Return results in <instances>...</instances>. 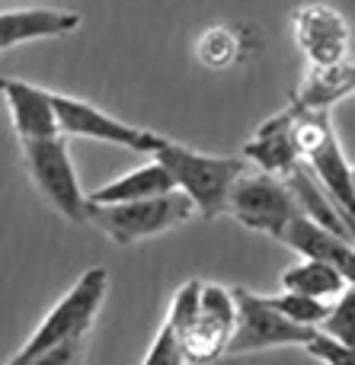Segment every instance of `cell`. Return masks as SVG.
Listing matches in <instances>:
<instances>
[{"instance_id":"603a6c76","label":"cell","mask_w":355,"mask_h":365,"mask_svg":"<svg viewBox=\"0 0 355 365\" xmlns=\"http://www.w3.org/2000/svg\"><path fill=\"white\" fill-rule=\"evenodd\" d=\"M343 218H346V227H349V237H352V244H355V218H352V215H346V212H343Z\"/></svg>"},{"instance_id":"8fae6325","label":"cell","mask_w":355,"mask_h":365,"mask_svg":"<svg viewBox=\"0 0 355 365\" xmlns=\"http://www.w3.org/2000/svg\"><path fill=\"white\" fill-rule=\"evenodd\" d=\"M0 96L6 103V113H10L13 132H16L19 141L61 135V122H58L55 93L51 90L16 81V77H0Z\"/></svg>"},{"instance_id":"4fadbf2b","label":"cell","mask_w":355,"mask_h":365,"mask_svg":"<svg viewBox=\"0 0 355 365\" xmlns=\"http://www.w3.org/2000/svg\"><path fill=\"white\" fill-rule=\"evenodd\" d=\"M282 244L298 250L301 257L324 259V263L337 266V269L355 285V244L349 237L327 231L324 225L311 221L307 215H298V218L288 225V231L282 234Z\"/></svg>"},{"instance_id":"3957f363","label":"cell","mask_w":355,"mask_h":365,"mask_svg":"<svg viewBox=\"0 0 355 365\" xmlns=\"http://www.w3.org/2000/svg\"><path fill=\"white\" fill-rule=\"evenodd\" d=\"M196 205L186 192H166L157 199H141V202H122V205H90L87 225L100 227L109 240L128 247L138 240L157 237L164 231L186 225L192 218Z\"/></svg>"},{"instance_id":"7402d4cb","label":"cell","mask_w":355,"mask_h":365,"mask_svg":"<svg viewBox=\"0 0 355 365\" xmlns=\"http://www.w3.org/2000/svg\"><path fill=\"white\" fill-rule=\"evenodd\" d=\"M80 362H83V340H74L58 349H48L45 356H38V359H32L26 365H80Z\"/></svg>"},{"instance_id":"5bb4252c","label":"cell","mask_w":355,"mask_h":365,"mask_svg":"<svg viewBox=\"0 0 355 365\" xmlns=\"http://www.w3.org/2000/svg\"><path fill=\"white\" fill-rule=\"evenodd\" d=\"M80 26V16L55 6H23V10H0V51L13 45L38 42V38L68 36Z\"/></svg>"},{"instance_id":"9c48e42d","label":"cell","mask_w":355,"mask_h":365,"mask_svg":"<svg viewBox=\"0 0 355 365\" xmlns=\"http://www.w3.org/2000/svg\"><path fill=\"white\" fill-rule=\"evenodd\" d=\"M292 36L311 64H337L349 58L352 29L330 4H304L292 16Z\"/></svg>"},{"instance_id":"e0dca14e","label":"cell","mask_w":355,"mask_h":365,"mask_svg":"<svg viewBox=\"0 0 355 365\" xmlns=\"http://www.w3.org/2000/svg\"><path fill=\"white\" fill-rule=\"evenodd\" d=\"M240 51H243L240 36H237L234 29H228V26H211L196 42V58L208 71H224V68H231V64H237Z\"/></svg>"},{"instance_id":"7a4b0ae2","label":"cell","mask_w":355,"mask_h":365,"mask_svg":"<svg viewBox=\"0 0 355 365\" xmlns=\"http://www.w3.org/2000/svg\"><path fill=\"white\" fill-rule=\"evenodd\" d=\"M176 180V189L186 192L196 205L202 218H215V215L228 212L231 192H234L237 180L247 173L243 158H221V154H202L192 148L179 145V141L166 138L160 151L154 154Z\"/></svg>"},{"instance_id":"277c9868","label":"cell","mask_w":355,"mask_h":365,"mask_svg":"<svg viewBox=\"0 0 355 365\" xmlns=\"http://www.w3.org/2000/svg\"><path fill=\"white\" fill-rule=\"evenodd\" d=\"M23 148V160L29 170L36 189L74 225H87L90 218V195L83 192L80 180H77L74 160L68 151V138L64 135H51V138L36 141H19Z\"/></svg>"},{"instance_id":"ac0fdd59","label":"cell","mask_w":355,"mask_h":365,"mask_svg":"<svg viewBox=\"0 0 355 365\" xmlns=\"http://www.w3.org/2000/svg\"><path fill=\"white\" fill-rule=\"evenodd\" d=\"M317 334L330 336V340L343 343V346H355V285L343 292L327 311V321L320 324Z\"/></svg>"},{"instance_id":"8992f818","label":"cell","mask_w":355,"mask_h":365,"mask_svg":"<svg viewBox=\"0 0 355 365\" xmlns=\"http://www.w3.org/2000/svg\"><path fill=\"white\" fill-rule=\"evenodd\" d=\"M234 295H237V330L228 349L231 356L263 353V349H279V346H307L317 336V330L288 321L269 302V295H256V292L247 289H234Z\"/></svg>"},{"instance_id":"52a82bcc","label":"cell","mask_w":355,"mask_h":365,"mask_svg":"<svg viewBox=\"0 0 355 365\" xmlns=\"http://www.w3.org/2000/svg\"><path fill=\"white\" fill-rule=\"evenodd\" d=\"M58 122H61L64 138H90V141H106V145L128 148L134 154H157L164 145V135L151 132V128H138L132 122H122L115 115L102 113L100 106L87 100H77L68 93H55Z\"/></svg>"},{"instance_id":"ffe728a7","label":"cell","mask_w":355,"mask_h":365,"mask_svg":"<svg viewBox=\"0 0 355 365\" xmlns=\"http://www.w3.org/2000/svg\"><path fill=\"white\" fill-rule=\"evenodd\" d=\"M141 365H189L186 362V353H183V340H179V330L173 327V321L160 324L157 336H154L151 349H147L144 362Z\"/></svg>"},{"instance_id":"30bf717a","label":"cell","mask_w":355,"mask_h":365,"mask_svg":"<svg viewBox=\"0 0 355 365\" xmlns=\"http://www.w3.org/2000/svg\"><path fill=\"white\" fill-rule=\"evenodd\" d=\"M301 113L295 106L275 113L253 132V138L243 148V158L253 160L263 173L272 177H292L301 164H304V148H301Z\"/></svg>"},{"instance_id":"cb8c5ba5","label":"cell","mask_w":355,"mask_h":365,"mask_svg":"<svg viewBox=\"0 0 355 365\" xmlns=\"http://www.w3.org/2000/svg\"><path fill=\"white\" fill-rule=\"evenodd\" d=\"M352 180H355V167H352Z\"/></svg>"},{"instance_id":"6da1fadb","label":"cell","mask_w":355,"mask_h":365,"mask_svg":"<svg viewBox=\"0 0 355 365\" xmlns=\"http://www.w3.org/2000/svg\"><path fill=\"white\" fill-rule=\"evenodd\" d=\"M109 292V272L102 266H93L87 269L61 298L55 302V308L42 317L32 336L19 346V353L10 359V365H26L38 356H45L48 349H58L64 343L83 340L87 330L93 327L96 314H100L102 302H106Z\"/></svg>"},{"instance_id":"ba28073f","label":"cell","mask_w":355,"mask_h":365,"mask_svg":"<svg viewBox=\"0 0 355 365\" xmlns=\"http://www.w3.org/2000/svg\"><path fill=\"white\" fill-rule=\"evenodd\" d=\"M237 330V295L234 289L205 282L202 289V308H198L196 321L179 334L183 340V353L189 365H208L218 356L231 349Z\"/></svg>"},{"instance_id":"9a60e30c","label":"cell","mask_w":355,"mask_h":365,"mask_svg":"<svg viewBox=\"0 0 355 365\" xmlns=\"http://www.w3.org/2000/svg\"><path fill=\"white\" fill-rule=\"evenodd\" d=\"M166 192H176V180L154 158L151 164L134 167V170L102 182L100 189H93V192H87V195H90V205H122V202L157 199V195H166Z\"/></svg>"},{"instance_id":"d6986e66","label":"cell","mask_w":355,"mask_h":365,"mask_svg":"<svg viewBox=\"0 0 355 365\" xmlns=\"http://www.w3.org/2000/svg\"><path fill=\"white\" fill-rule=\"evenodd\" d=\"M269 302H272L288 321L301 324V327H311V330H320V324L327 321V311H330V302H317V298L295 295V292L269 295Z\"/></svg>"},{"instance_id":"2e32d148","label":"cell","mask_w":355,"mask_h":365,"mask_svg":"<svg viewBox=\"0 0 355 365\" xmlns=\"http://www.w3.org/2000/svg\"><path fill=\"white\" fill-rule=\"evenodd\" d=\"M349 279L337 269V266L324 263V259H311V257H301L295 266H288L282 272V289L295 292V295H307V298H317V302H337L346 289H349Z\"/></svg>"},{"instance_id":"44dd1931","label":"cell","mask_w":355,"mask_h":365,"mask_svg":"<svg viewBox=\"0 0 355 365\" xmlns=\"http://www.w3.org/2000/svg\"><path fill=\"white\" fill-rule=\"evenodd\" d=\"M304 349L324 365H355V346H343V343L330 340V336H324V334L314 336Z\"/></svg>"},{"instance_id":"5b68a950","label":"cell","mask_w":355,"mask_h":365,"mask_svg":"<svg viewBox=\"0 0 355 365\" xmlns=\"http://www.w3.org/2000/svg\"><path fill=\"white\" fill-rule=\"evenodd\" d=\"M228 215H234L250 231L269 234V237L282 240L288 225L304 212H301L298 195L288 186V180L260 170V173H243L237 180L231 202H228Z\"/></svg>"},{"instance_id":"7c38bea8","label":"cell","mask_w":355,"mask_h":365,"mask_svg":"<svg viewBox=\"0 0 355 365\" xmlns=\"http://www.w3.org/2000/svg\"><path fill=\"white\" fill-rule=\"evenodd\" d=\"M355 93V61L337 64H311L307 74L301 77V83L295 87L292 106L298 113H330L337 103H343L346 96Z\"/></svg>"}]
</instances>
